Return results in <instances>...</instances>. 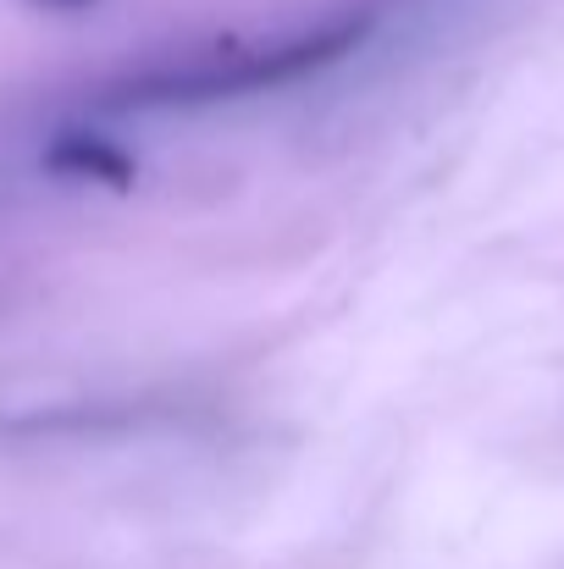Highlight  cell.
Listing matches in <instances>:
<instances>
[{"mask_svg": "<svg viewBox=\"0 0 564 569\" xmlns=\"http://www.w3.org/2000/svg\"><path fill=\"white\" fill-rule=\"evenodd\" d=\"M393 0H344L316 22H294L260 39H216L178 56H156L122 67L95 89L100 117H172V111H216L260 94H288L349 67L387 22Z\"/></svg>", "mask_w": 564, "mask_h": 569, "instance_id": "1", "label": "cell"}, {"mask_svg": "<svg viewBox=\"0 0 564 569\" xmlns=\"http://www.w3.org/2000/svg\"><path fill=\"white\" fill-rule=\"evenodd\" d=\"M39 167H44L50 178L95 183V189H111V193H128L133 178H139V156H133L122 139H111V133H100V128H89V122L56 128V133L44 139V150H39Z\"/></svg>", "mask_w": 564, "mask_h": 569, "instance_id": "2", "label": "cell"}, {"mask_svg": "<svg viewBox=\"0 0 564 569\" xmlns=\"http://www.w3.org/2000/svg\"><path fill=\"white\" fill-rule=\"evenodd\" d=\"M28 6H39V11H61V17H89V11H100L106 0H28Z\"/></svg>", "mask_w": 564, "mask_h": 569, "instance_id": "3", "label": "cell"}]
</instances>
